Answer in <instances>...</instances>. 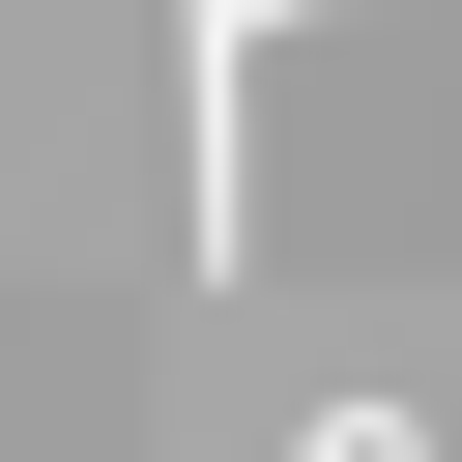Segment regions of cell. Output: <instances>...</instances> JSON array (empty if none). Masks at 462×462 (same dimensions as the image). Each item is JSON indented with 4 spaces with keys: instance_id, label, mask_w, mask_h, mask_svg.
Wrapping results in <instances>:
<instances>
[{
    "instance_id": "obj_1",
    "label": "cell",
    "mask_w": 462,
    "mask_h": 462,
    "mask_svg": "<svg viewBox=\"0 0 462 462\" xmlns=\"http://www.w3.org/2000/svg\"><path fill=\"white\" fill-rule=\"evenodd\" d=\"M173 231H202V289L260 260V0H173Z\"/></svg>"
}]
</instances>
